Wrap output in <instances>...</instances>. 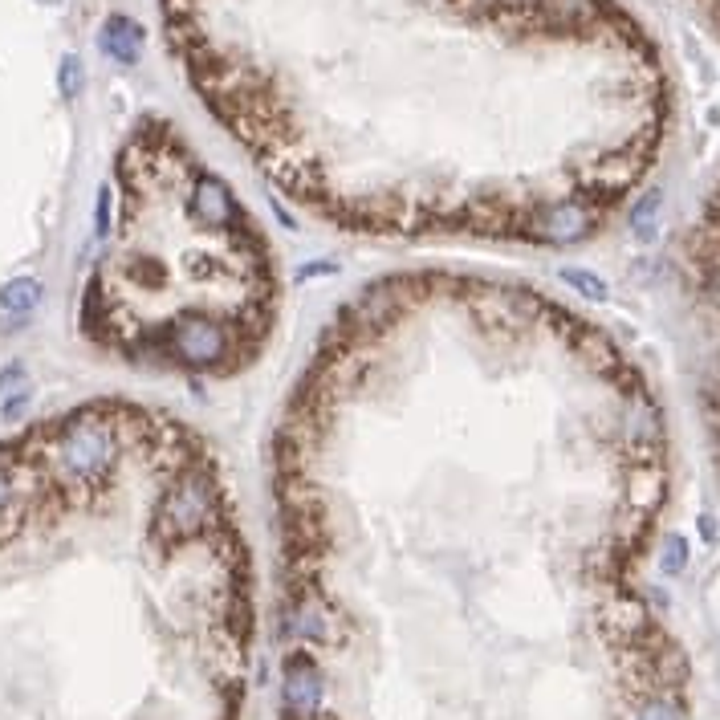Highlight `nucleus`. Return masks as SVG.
Listing matches in <instances>:
<instances>
[{
	"label": "nucleus",
	"instance_id": "dca6fc26",
	"mask_svg": "<svg viewBox=\"0 0 720 720\" xmlns=\"http://www.w3.org/2000/svg\"><path fill=\"white\" fill-rule=\"evenodd\" d=\"M25 379V363H9L5 371H0V395H5L13 383H21Z\"/></svg>",
	"mask_w": 720,
	"mask_h": 720
},
{
	"label": "nucleus",
	"instance_id": "423d86ee",
	"mask_svg": "<svg viewBox=\"0 0 720 720\" xmlns=\"http://www.w3.org/2000/svg\"><path fill=\"white\" fill-rule=\"evenodd\" d=\"M188 216L204 228H216V232L240 228V204L228 192L224 179H216V175H196V184L188 192Z\"/></svg>",
	"mask_w": 720,
	"mask_h": 720
},
{
	"label": "nucleus",
	"instance_id": "aec40b11",
	"mask_svg": "<svg viewBox=\"0 0 720 720\" xmlns=\"http://www.w3.org/2000/svg\"><path fill=\"white\" fill-rule=\"evenodd\" d=\"M41 5H62V0H41Z\"/></svg>",
	"mask_w": 720,
	"mask_h": 720
},
{
	"label": "nucleus",
	"instance_id": "2eb2a0df",
	"mask_svg": "<svg viewBox=\"0 0 720 720\" xmlns=\"http://www.w3.org/2000/svg\"><path fill=\"white\" fill-rule=\"evenodd\" d=\"M330 273H338V261H314V265L297 269V281H314V277H330Z\"/></svg>",
	"mask_w": 720,
	"mask_h": 720
},
{
	"label": "nucleus",
	"instance_id": "6e6552de",
	"mask_svg": "<svg viewBox=\"0 0 720 720\" xmlns=\"http://www.w3.org/2000/svg\"><path fill=\"white\" fill-rule=\"evenodd\" d=\"M285 635L302 643H326L330 639V615L314 594H297V603L285 611Z\"/></svg>",
	"mask_w": 720,
	"mask_h": 720
},
{
	"label": "nucleus",
	"instance_id": "6ab92c4d",
	"mask_svg": "<svg viewBox=\"0 0 720 720\" xmlns=\"http://www.w3.org/2000/svg\"><path fill=\"white\" fill-rule=\"evenodd\" d=\"M696 5H700V9H704V13H708L716 25H720V0H696Z\"/></svg>",
	"mask_w": 720,
	"mask_h": 720
},
{
	"label": "nucleus",
	"instance_id": "f257e3e1",
	"mask_svg": "<svg viewBox=\"0 0 720 720\" xmlns=\"http://www.w3.org/2000/svg\"><path fill=\"white\" fill-rule=\"evenodd\" d=\"M680 273H684V289L692 297V306L700 310V318L712 330V354H708V371L700 379V403H704V419H708V440H712V452L720 464V179L704 196V204L684 236Z\"/></svg>",
	"mask_w": 720,
	"mask_h": 720
},
{
	"label": "nucleus",
	"instance_id": "7ed1b4c3",
	"mask_svg": "<svg viewBox=\"0 0 720 720\" xmlns=\"http://www.w3.org/2000/svg\"><path fill=\"white\" fill-rule=\"evenodd\" d=\"M216 509H220L216 480L208 476L204 464H188V468H179L175 480L163 489L155 521L171 537H196L216 521Z\"/></svg>",
	"mask_w": 720,
	"mask_h": 720
},
{
	"label": "nucleus",
	"instance_id": "39448f33",
	"mask_svg": "<svg viewBox=\"0 0 720 720\" xmlns=\"http://www.w3.org/2000/svg\"><path fill=\"white\" fill-rule=\"evenodd\" d=\"M326 696V680L318 672V664L297 651L285 659V672H281V700H285V716L289 720H314Z\"/></svg>",
	"mask_w": 720,
	"mask_h": 720
},
{
	"label": "nucleus",
	"instance_id": "f8f14e48",
	"mask_svg": "<svg viewBox=\"0 0 720 720\" xmlns=\"http://www.w3.org/2000/svg\"><path fill=\"white\" fill-rule=\"evenodd\" d=\"M29 403H33V387L17 383L13 391H5V399H0V419H5V424H17V419L29 411Z\"/></svg>",
	"mask_w": 720,
	"mask_h": 720
},
{
	"label": "nucleus",
	"instance_id": "f3484780",
	"mask_svg": "<svg viewBox=\"0 0 720 720\" xmlns=\"http://www.w3.org/2000/svg\"><path fill=\"white\" fill-rule=\"evenodd\" d=\"M9 497H13V476H9V464L0 460V513H5Z\"/></svg>",
	"mask_w": 720,
	"mask_h": 720
},
{
	"label": "nucleus",
	"instance_id": "f03ea898",
	"mask_svg": "<svg viewBox=\"0 0 720 720\" xmlns=\"http://www.w3.org/2000/svg\"><path fill=\"white\" fill-rule=\"evenodd\" d=\"M53 464L70 485L98 489L118 464V428L98 411L66 419V428L53 440Z\"/></svg>",
	"mask_w": 720,
	"mask_h": 720
},
{
	"label": "nucleus",
	"instance_id": "9b49d317",
	"mask_svg": "<svg viewBox=\"0 0 720 720\" xmlns=\"http://www.w3.org/2000/svg\"><path fill=\"white\" fill-rule=\"evenodd\" d=\"M86 86V70H82V57L78 53H66L62 57V66H57V90H62V98H78Z\"/></svg>",
	"mask_w": 720,
	"mask_h": 720
},
{
	"label": "nucleus",
	"instance_id": "a211bd4d",
	"mask_svg": "<svg viewBox=\"0 0 720 720\" xmlns=\"http://www.w3.org/2000/svg\"><path fill=\"white\" fill-rule=\"evenodd\" d=\"M566 281L574 285V289H582V293H603V281H594V277H586V273H566Z\"/></svg>",
	"mask_w": 720,
	"mask_h": 720
},
{
	"label": "nucleus",
	"instance_id": "1a4fd4ad",
	"mask_svg": "<svg viewBox=\"0 0 720 720\" xmlns=\"http://www.w3.org/2000/svg\"><path fill=\"white\" fill-rule=\"evenodd\" d=\"M395 310H399V293H391V285H375L354 297L350 318H358V326H383Z\"/></svg>",
	"mask_w": 720,
	"mask_h": 720
},
{
	"label": "nucleus",
	"instance_id": "0eeeda50",
	"mask_svg": "<svg viewBox=\"0 0 720 720\" xmlns=\"http://www.w3.org/2000/svg\"><path fill=\"white\" fill-rule=\"evenodd\" d=\"M98 45H102V53L110 57V62L135 66V62H139V49H143V25L131 21V17H123V13H114V17H106V25H102V33H98Z\"/></svg>",
	"mask_w": 720,
	"mask_h": 720
},
{
	"label": "nucleus",
	"instance_id": "9d476101",
	"mask_svg": "<svg viewBox=\"0 0 720 720\" xmlns=\"http://www.w3.org/2000/svg\"><path fill=\"white\" fill-rule=\"evenodd\" d=\"M41 297H45V285L37 277H13L5 289H0V310L13 314V318H25L29 310L41 306Z\"/></svg>",
	"mask_w": 720,
	"mask_h": 720
},
{
	"label": "nucleus",
	"instance_id": "4468645a",
	"mask_svg": "<svg viewBox=\"0 0 720 720\" xmlns=\"http://www.w3.org/2000/svg\"><path fill=\"white\" fill-rule=\"evenodd\" d=\"M127 273H131L139 285H163V277H167V273H163V265H155V261H143V257H139V261H135Z\"/></svg>",
	"mask_w": 720,
	"mask_h": 720
},
{
	"label": "nucleus",
	"instance_id": "20e7f679",
	"mask_svg": "<svg viewBox=\"0 0 720 720\" xmlns=\"http://www.w3.org/2000/svg\"><path fill=\"white\" fill-rule=\"evenodd\" d=\"M167 350L179 367L188 371H212L232 354V334L208 314H179L167 326Z\"/></svg>",
	"mask_w": 720,
	"mask_h": 720
},
{
	"label": "nucleus",
	"instance_id": "ddd939ff",
	"mask_svg": "<svg viewBox=\"0 0 720 720\" xmlns=\"http://www.w3.org/2000/svg\"><path fill=\"white\" fill-rule=\"evenodd\" d=\"M110 216H114V192H110V184H102L98 188V204H94V236L98 240L110 236Z\"/></svg>",
	"mask_w": 720,
	"mask_h": 720
}]
</instances>
